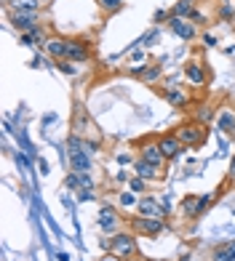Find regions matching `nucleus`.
Returning <instances> with one entry per match:
<instances>
[{
  "label": "nucleus",
  "mask_w": 235,
  "mask_h": 261,
  "mask_svg": "<svg viewBox=\"0 0 235 261\" xmlns=\"http://www.w3.org/2000/svg\"><path fill=\"white\" fill-rule=\"evenodd\" d=\"M102 248H107L112 256L123 258V261H131V258H136V253H139L136 234H134V232H115L110 240H102Z\"/></svg>",
  "instance_id": "nucleus-1"
},
{
  "label": "nucleus",
  "mask_w": 235,
  "mask_h": 261,
  "mask_svg": "<svg viewBox=\"0 0 235 261\" xmlns=\"http://www.w3.org/2000/svg\"><path fill=\"white\" fill-rule=\"evenodd\" d=\"M174 136L184 144V149H198V147L206 144L208 130H206V125H201L198 120H190V123L176 125V128H174Z\"/></svg>",
  "instance_id": "nucleus-2"
},
{
  "label": "nucleus",
  "mask_w": 235,
  "mask_h": 261,
  "mask_svg": "<svg viewBox=\"0 0 235 261\" xmlns=\"http://www.w3.org/2000/svg\"><path fill=\"white\" fill-rule=\"evenodd\" d=\"M166 229V221L160 219H150V216H134L131 219V232L134 234H145V237H155Z\"/></svg>",
  "instance_id": "nucleus-3"
},
{
  "label": "nucleus",
  "mask_w": 235,
  "mask_h": 261,
  "mask_svg": "<svg viewBox=\"0 0 235 261\" xmlns=\"http://www.w3.org/2000/svg\"><path fill=\"white\" fill-rule=\"evenodd\" d=\"M169 30L176 35V38H182V40H187V43L198 38V27H195V21H193V19L169 16Z\"/></svg>",
  "instance_id": "nucleus-4"
},
{
  "label": "nucleus",
  "mask_w": 235,
  "mask_h": 261,
  "mask_svg": "<svg viewBox=\"0 0 235 261\" xmlns=\"http://www.w3.org/2000/svg\"><path fill=\"white\" fill-rule=\"evenodd\" d=\"M97 224H99V229H104L107 234H115L118 227H121V216H118V211H115L112 205H102Z\"/></svg>",
  "instance_id": "nucleus-5"
},
{
  "label": "nucleus",
  "mask_w": 235,
  "mask_h": 261,
  "mask_svg": "<svg viewBox=\"0 0 235 261\" xmlns=\"http://www.w3.org/2000/svg\"><path fill=\"white\" fill-rule=\"evenodd\" d=\"M136 211H139V216H150V219H160V221H166V208H163V203H155L152 197H139V203H136Z\"/></svg>",
  "instance_id": "nucleus-6"
},
{
  "label": "nucleus",
  "mask_w": 235,
  "mask_h": 261,
  "mask_svg": "<svg viewBox=\"0 0 235 261\" xmlns=\"http://www.w3.org/2000/svg\"><path fill=\"white\" fill-rule=\"evenodd\" d=\"M67 62H91V45L86 40L69 38V43H67Z\"/></svg>",
  "instance_id": "nucleus-7"
},
{
  "label": "nucleus",
  "mask_w": 235,
  "mask_h": 261,
  "mask_svg": "<svg viewBox=\"0 0 235 261\" xmlns=\"http://www.w3.org/2000/svg\"><path fill=\"white\" fill-rule=\"evenodd\" d=\"M163 99L171 107H176V110H187V107L193 104L190 96H187V88H179V86H166L163 88Z\"/></svg>",
  "instance_id": "nucleus-8"
},
{
  "label": "nucleus",
  "mask_w": 235,
  "mask_h": 261,
  "mask_svg": "<svg viewBox=\"0 0 235 261\" xmlns=\"http://www.w3.org/2000/svg\"><path fill=\"white\" fill-rule=\"evenodd\" d=\"M8 19H11V24H14L19 32H30L38 27V19L40 14H25V11H8Z\"/></svg>",
  "instance_id": "nucleus-9"
},
{
  "label": "nucleus",
  "mask_w": 235,
  "mask_h": 261,
  "mask_svg": "<svg viewBox=\"0 0 235 261\" xmlns=\"http://www.w3.org/2000/svg\"><path fill=\"white\" fill-rule=\"evenodd\" d=\"M158 147H160V152H163V158H166V160H174V158H179L182 152H184V144H182V141L176 139L174 134L160 136V139H158Z\"/></svg>",
  "instance_id": "nucleus-10"
},
{
  "label": "nucleus",
  "mask_w": 235,
  "mask_h": 261,
  "mask_svg": "<svg viewBox=\"0 0 235 261\" xmlns=\"http://www.w3.org/2000/svg\"><path fill=\"white\" fill-rule=\"evenodd\" d=\"M182 75H184V80L190 83V86H203V83L208 80V75H206V69H203L201 62H187L184 69H182Z\"/></svg>",
  "instance_id": "nucleus-11"
},
{
  "label": "nucleus",
  "mask_w": 235,
  "mask_h": 261,
  "mask_svg": "<svg viewBox=\"0 0 235 261\" xmlns=\"http://www.w3.org/2000/svg\"><path fill=\"white\" fill-rule=\"evenodd\" d=\"M67 43H69V38H49L43 43V48H45V54H49L51 59L64 62L67 59Z\"/></svg>",
  "instance_id": "nucleus-12"
},
{
  "label": "nucleus",
  "mask_w": 235,
  "mask_h": 261,
  "mask_svg": "<svg viewBox=\"0 0 235 261\" xmlns=\"http://www.w3.org/2000/svg\"><path fill=\"white\" fill-rule=\"evenodd\" d=\"M217 128L222 130V134H235V110L232 107H219V112H217Z\"/></svg>",
  "instance_id": "nucleus-13"
},
{
  "label": "nucleus",
  "mask_w": 235,
  "mask_h": 261,
  "mask_svg": "<svg viewBox=\"0 0 235 261\" xmlns=\"http://www.w3.org/2000/svg\"><path fill=\"white\" fill-rule=\"evenodd\" d=\"M73 134H78V136H83V139H88V134H93V123L88 120V115L80 110H75V115H73Z\"/></svg>",
  "instance_id": "nucleus-14"
},
{
  "label": "nucleus",
  "mask_w": 235,
  "mask_h": 261,
  "mask_svg": "<svg viewBox=\"0 0 235 261\" xmlns=\"http://www.w3.org/2000/svg\"><path fill=\"white\" fill-rule=\"evenodd\" d=\"M142 160H147L150 165H155V168L163 171V165H166V158H163V152L158 147V141L155 144H142Z\"/></svg>",
  "instance_id": "nucleus-15"
},
{
  "label": "nucleus",
  "mask_w": 235,
  "mask_h": 261,
  "mask_svg": "<svg viewBox=\"0 0 235 261\" xmlns=\"http://www.w3.org/2000/svg\"><path fill=\"white\" fill-rule=\"evenodd\" d=\"M40 40H43V43L49 40V38H45L43 24H38V27L30 30V32H19V43H21V45H30V48H35V45H40Z\"/></svg>",
  "instance_id": "nucleus-16"
},
{
  "label": "nucleus",
  "mask_w": 235,
  "mask_h": 261,
  "mask_svg": "<svg viewBox=\"0 0 235 261\" xmlns=\"http://www.w3.org/2000/svg\"><path fill=\"white\" fill-rule=\"evenodd\" d=\"M134 171H136V176H142V179H147V181L163 179L160 168H155V165H150V163H147V160H142V158H139V160L134 163Z\"/></svg>",
  "instance_id": "nucleus-17"
},
{
  "label": "nucleus",
  "mask_w": 235,
  "mask_h": 261,
  "mask_svg": "<svg viewBox=\"0 0 235 261\" xmlns=\"http://www.w3.org/2000/svg\"><path fill=\"white\" fill-rule=\"evenodd\" d=\"M182 213L190 219H201L203 211H201V195H187L182 200Z\"/></svg>",
  "instance_id": "nucleus-18"
},
{
  "label": "nucleus",
  "mask_w": 235,
  "mask_h": 261,
  "mask_svg": "<svg viewBox=\"0 0 235 261\" xmlns=\"http://www.w3.org/2000/svg\"><path fill=\"white\" fill-rule=\"evenodd\" d=\"M8 11H25V14H40V0H11Z\"/></svg>",
  "instance_id": "nucleus-19"
},
{
  "label": "nucleus",
  "mask_w": 235,
  "mask_h": 261,
  "mask_svg": "<svg viewBox=\"0 0 235 261\" xmlns=\"http://www.w3.org/2000/svg\"><path fill=\"white\" fill-rule=\"evenodd\" d=\"M211 261H235V243L217 245L214 251H211Z\"/></svg>",
  "instance_id": "nucleus-20"
},
{
  "label": "nucleus",
  "mask_w": 235,
  "mask_h": 261,
  "mask_svg": "<svg viewBox=\"0 0 235 261\" xmlns=\"http://www.w3.org/2000/svg\"><path fill=\"white\" fill-rule=\"evenodd\" d=\"M69 165H73V171H78V173H88L91 171L88 152H78V155H73V158H69Z\"/></svg>",
  "instance_id": "nucleus-21"
},
{
  "label": "nucleus",
  "mask_w": 235,
  "mask_h": 261,
  "mask_svg": "<svg viewBox=\"0 0 235 261\" xmlns=\"http://www.w3.org/2000/svg\"><path fill=\"white\" fill-rule=\"evenodd\" d=\"M193 14H195V0H179L171 11V16H182V19H193Z\"/></svg>",
  "instance_id": "nucleus-22"
},
{
  "label": "nucleus",
  "mask_w": 235,
  "mask_h": 261,
  "mask_svg": "<svg viewBox=\"0 0 235 261\" xmlns=\"http://www.w3.org/2000/svg\"><path fill=\"white\" fill-rule=\"evenodd\" d=\"M195 120L201 125H211V120H217V115H214V110H211L208 104H198L195 107Z\"/></svg>",
  "instance_id": "nucleus-23"
},
{
  "label": "nucleus",
  "mask_w": 235,
  "mask_h": 261,
  "mask_svg": "<svg viewBox=\"0 0 235 261\" xmlns=\"http://www.w3.org/2000/svg\"><path fill=\"white\" fill-rule=\"evenodd\" d=\"M163 77V67L160 64H147V69L142 72V80L147 83V86H155V83H160Z\"/></svg>",
  "instance_id": "nucleus-24"
},
{
  "label": "nucleus",
  "mask_w": 235,
  "mask_h": 261,
  "mask_svg": "<svg viewBox=\"0 0 235 261\" xmlns=\"http://www.w3.org/2000/svg\"><path fill=\"white\" fill-rule=\"evenodd\" d=\"M67 149H69V158L78 155V152H83V149H86V139L78 136V134H73V136H69V141H67Z\"/></svg>",
  "instance_id": "nucleus-25"
},
{
  "label": "nucleus",
  "mask_w": 235,
  "mask_h": 261,
  "mask_svg": "<svg viewBox=\"0 0 235 261\" xmlns=\"http://www.w3.org/2000/svg\"><path fill=\"white\" fill-rule=\"evenodd\" d=\"M219 19L222 21H232L235 19V6L230 3V0H222L219 3Z\"/></svg>",
  "instance_id": "nucleus-26"
},
{
  "label": "nucleus",
  "mask_w": 235,
  "mask_h": 261,
  "mask_svg": "<svg viewBox=\"0 0 235 261\" xmlns=\"http://www.w3.org/2000/svg\"><path fill=\"white\" fill-rule=\"evenodd\" d=\"M118 203H121L123 208H134L139 200H136V192H131V189H126V192L118 195Z\"/></svg>",
  "instance_id": "nucleus-27"
},
{
  "label": "nucleus",
  "mask_w": 235,
  "mask_h": 261,
  "mask_svg": "<svg viewBox=\"0 0 235 261\" xmlns=\"http://www.w3.org/2000/svg\"><path fill=\"white\" fill-rule=\"evenodd\" d=\"M128 189H131V192H147V179H142V176H134L131 181H128Z\"/></svg>",
  "instance_id": "nucleus-28"
},
{
  "label": "nucleus",
  "mask_w": 235,
  "mask_h": 261,
  "mask_svg": "<svg viewBox=\"0 0 235 261\" xmlns=\"http://www.w3.org/2000/svg\"><path fill=\"white\" fill-rule=\"evenodd\" d=\"M99 6H102L104 11H110V14H115V11L123 8V0H99Z\"/></svg>",
  "instance_id": "nucleus-29"
},
{
  "label": "nucleus",
  "mask_w": 235,
  "mask_h": 261,
  "mask_svg": "<svg viewBox=\"0 0 235 261\" xmlns=\"http://www.w3.org/2000/svg\"><path fill=\"white\" fill-rule=\"evenodd\" d=\"M56 67L62 69L64 75H69V77H73V75L78 72V69H75V62H67V59H64V62H56Z\"/></svg>",
  "instance_id": "nucleus-30"
},
{
  "label": "nucleus",
  "mask_w": 235,
  "mask_h": 261,
  "mask_svg": "<svg viewBox=\"0 0 235 261\" xmlns=\"http://www.w3.org/2000/svg\"><path fill=\"white\" fill-rule=\"evenodd\" d=\"M64 184H67L69 189H80V179H78V173L73 171V173H69L67 179H64Z\"/></svg>",
  "instance_id": "nucleus-31"
},
{
  "label": "nucleus",
  "mask_w": 235,
  "mask_h": 261,
  "mask_svg": "<svg viewBox=\"0 0 235 261\" xmlns=\"http://www.w3.org/2000/svg\"><path fill=\"white\" fill-rule=\"evenodd\" d=\"M131 62H134V64H142V62H145V51H134V54H131Z\"/></svg>",
  "instance_id": "nucleus-32"
},
{
  "label": "nucleus",
  "mask_w": 235,
  "mask_h": 261,
  "mask_svg": "<svg viewBox=\"0 0 235 261\" xmlns=\"http://www.w3.org/2000/svg\"><path fill=\"white\" fill-rule=\"evenodd\" d=\"M134 158L131 155H128V152H126V155H123V152H121V155H118V163H121V165H128V163H131Z\"/></svg>",
  "instance_id": "nucleus-33"
},
{
  "label": "nucleus",
  "mask_w": 235,
  "mask_h": 261,
  "mask_svg": "<svg viewBox=\"0 0 235 261\" xmlns=\"http://www.w3.org/2000/svg\"><path fill=\"white\" fill-rule=\"evenodd\" d=\"M203 43L211 48V45H217V38H214V35H203Z\"/></svg>",
  "instance_id": "nucleus-34"
},
{
  "label": "nucleus",
  "mask_w": 235,
  "mask_h": 261,
  "mask_svg": "<svg viewBox=\"0 0 235 261\" xmlns=\"http://www.w3.org/2000/svg\"><path fill=\"white\" fill-rule=\"evenodd\" d=\"M99 261H123V258H118V256H112V253H107V256H102Z\"/></svg>",
  "instance_id": "nucleus-35"
},
{
  "label": "nucleus",
  "mask_w": 235,
  "mask_h": 261,
  "mask_svg": "<svg viewBox=\"0 0 235 261\" xmlns=\"http://www.w3.org/2000/svg\"><path fill=\"white\" fill-rule=\"evenodd\" d=\"M166 19V11H155V21H163Z\"/></svg>",
  "instance_id": "nucleus-36"
},
{
  "label": "nucleus",
  "mask_w": 235,
  "mask_h": 261,
  "mask_svg": "<svg viewBox=\"0 0 235 261\" xmlns=\"http://www.w3.org/2000/svg\"><path fill=\"white\" fill-rule=\"evenodd\" d=\"M230 176H235V152H232V160H230Z\"/></svg>",
  "instance_id": "nucleus-37"
},
{
  "label": "nucleus",
  "mask_w": 235,
  "mask_h": 261,
  "mask_svg": "<svg viewBox=\"0 0 235 261\" xmlns=\"http://www.w3.org/2000/svg\"><path fill=\"white\" fill-rule=\"evenodd\" d=\"M182 261H201V258H195V256H184Z\"/></svg>",
  "instance_id": "nucleus-38"
},
{
  "label": "nucleus",
  "mask_w": 235,
  "mask_h": 261,
  "mask_svg": "<svg viewBox=\"0 0 235 261\" xmlns=\"http://www.w3.org/2000/svg\"><path fill=\"white\" fill-rule=\"evenodd\" d=\"M3 3H6V6H8V3H11V0H3Z\"/></svg>",
  "instance_id": "nucleus-39"
},
{
  "label": "nucleus",
  "mask_w": 235,
  "mask_h": 261,
  "mask_svg": "<svg viewBox=\"0 0 235 261\" xmlns=\"http://www.w3.org/2000/svg\"><path fill=\"white\" fill-rule=\"evenodd\" d=\"M232 211H235V208H232Z\"/></svg>",
  "instance_id": "nucleus-40"
}]
</instances>
